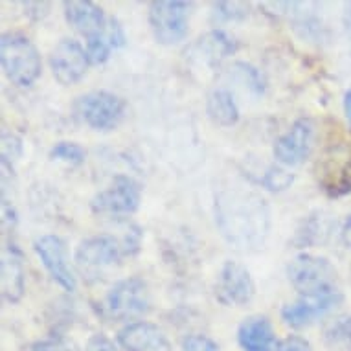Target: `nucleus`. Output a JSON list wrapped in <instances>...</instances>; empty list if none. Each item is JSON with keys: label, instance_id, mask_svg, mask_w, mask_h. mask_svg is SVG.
<instances>
[{"label": "nucleus", "instance_id": "nucleus-1", "mask_svg": "<svg viewBox=\"0 0 351 351\" xmlns=\"http://www.w3.org/2000/svg\"><path fill=\"white\" fill-rule=\"evenodd\" d=\"M215 225L226 243L241 252L265 245L271 230V210L263 197L243 186H228L215 193Z\"/></svg>", "mask_w": 351, "mask_h": 351}, {"label": "nucleus", "instance_id": "nucleus-2", "mask_svg": "<svg viewBox=\"0 0 351 351\" xmlns=\"http://www.w3.org/2000/svg\"><path fill=\"white\" fill-rule=\"evenodd\" d=\"M289 280L302 298H331L342 296L339 287V274L329 259L300 254L289 263Z\"/></svg>", "mask_w": 351, "mask_h": 351}, {"label": "nucleus", "instance_id": "nucleus-3", "mask_svg": "<svg viewBox=\"0 0 351 351\" xmlns=\"http://www.w3.org/2000/svg\"><path fill=\"white\" fill-rule=\"evenodd\" d=\"M0 61L8 80L19 86L34 85L40 75V56L32 40L17 32H8L0 39Z\"/></svg>", "mask_w": 351, "mask_h": 351}, {"label": "nucleus", "instance_id": "nucleus-4", "mask_svg": "<svg viewBox=\"0 0 351 351\" xmlns=\"http://www.w3.org/2000/svg\"><path fill=\"white\" fill-rule=\"evenodd\" d=\"M147 283L138 276L114 283L105 296L104 315L110 320H133L149 311Z\"/></svg>", "mask_w": 351, "mask_h": 351}, {"label": "nucleus", "instance_id": "nucleus-5", "mask_svg": "<svg viewBox=\"0 0 351 351\" xmlns=\"http://www.w3.org/2000/svg\"><path fill=\"white\" fill-rule=\"evenodd\" d=\"M190 2L182 0H155L149 4V24L160 45H177L188 34Z\"/></svg>", "mask_w": 351, "mask_h": 351}, {"label": "nucleus", "instance_id": "nucleus-6", "mask_svg": "<svg viewBox=\"0 0 351 351\" xmlns=\"http://www.w3.org/2000/svg\"><path fill=\"white\" fill-rule=\"evenodd\" d=\"M75 114L85 121L86 125L96 131L114 129L125 112V101L107 90H94L83 94L74 105Z\"/></svg>", "mask_w": 351, "mask_h": 351}, {"label": "nucleus", "instance_id": "nucleus-7", "mask_svg": "<svg viewBox=\"0 0 351 351\" xmlns=\"http://www.w3.org/2000/svg\"><path fill=\"white\" fill-rule=\"evenodd\" d=\"M142 201V186L127 175H116L107 190L99 191L90 202L98 215H131Z\"/></svg>", "mask_w": 351, "mask_h": 351}, {"label": "nucleus", "instance_id": "nucleus-8", "mask_svg": "<svg viewBox=\"0 0 351 351\" xmlns=\"http://www.w3.org/2000/svg\"><path fill=\"white\" fill-rule=\"evenodd\" d=\"M254 294L256 283L247 267L237 261H226L215 283V298L223 305L241 307L252 302Z\"/></svg>", "mask_w": 351, "mask_h": 351}, {"label": "nucleus", "instance_id": "nucleus-9", "mask_svg": "<svg viewBox=\"0 0 351 351\" xmlns=\"http://www.w3.org/2000/svg\"><path fill=\"white\" fill-rule=\"evenodd\" d=\"M50 69L61 85H74L88 69L86 50L74 39H61L50 52Z\"/></svg>", "mask_w": 351, "mask_h": 351}, {"label": "nucleus", "instance_id": "nucleus-10", "mask_svg": "<svg viewBox=\"0 0 351 351\" xmlns=\"http://www.w3.org/2000/svg\"><path fill=\"white\" fill-rule=\"evenodd\" d=\"M315 140V123L311 118H298L289 131L274 144V156L285 166H298L309 156Z\"/></svg>", "mask_w": 351, "mask_h": 351}, {"label": "nucleus", "instance_id": "nucleus-11", "mask_svg": "<svg viewBox=\"0 0 351 351\" xmlns=\"http://www.w3.org/2000/svg\"><path fill=\"white\" fill-rule=\"evenodd\" d=\"M34 248L53 282L58 283L61 289H64V291L74 293L75 276L70 271L66 245H64L63 239L59 236H52V234L40 236L34 243Z\"/></svg>", "mask_w": 351, "mask_h": 351}, {"label": "nucleus", "instance_id": "nucleus-12", "mask_svg": "<svg viewBox=\"0 0 351 351\" xmlns=\"http://www.w3.org/2000/svg\"><path fill=\"white\" fill-rule=\"evenodd\" d=\"M127 250L123 241L116 239L110 234H99L80 243L75 250V261L86 269H101L118 263L125 258Z\"/></svg>", "mask_w": 351, "mask_h": 351}, {"label": "nucleus", "instance_id": "nucleus-13", "mask_svg": "<svg viewBox=\"0 0 351 351\" xmlns=\"http://www.w3.org/2000/svg\"><path fill=\"white\" fill-rule=\"evenodd\" d=\"M118 342L127 351H171V344L158 326L133 322L118 333Z\"/></svg>", "mask_w": 351, "mask_h": 351}, {"label": "nucleus", "instance_id": "nucleus-14", "mask_svg": "<svg viewBox=\"0 0 351 351\" xmlns=\"http://www.w3.org/2000/svg\"><path fill=\"white\" fill-rule=\"evenodd\" d=\"M24 256L15 243H6L2 252V296L8 304H17L24 294Z\"/></svg>", "mask_w": 351, "mask_h": 351}, {"label": "nucleus", "instance_id": "nucleus-15", "mask_svg": "<svg viewBox=\"0 0 351 351\" xmlns=\"http://www.w3.org/2000/svg\"><path fill=\"white\" fill-rule=\"evenodd\" d=\"M63 8L66 21L77 32L86 35V39L101 34L107 26L104 10L90 0H66L63 2Z\"/></svg>", "mask_w": 351, "mask_h": 351}, {"label": "nucleus", "instance_id": "nucleus-16", "mask_svg": "<svg viewBox=\"0 0 351 351\" xmlns=\"http://www.w3.org/2000/svg\"><path fill=\"white\" fill-rule=\"evenodd\" d=\"M342 296H331V298H300L294 304L285 305L282 309V318L291 328H305L313 324L317 318L324 317L326 313L340 304Z\"/></svg>", "mask_w": 351, "mask_h": 351}, {"label": "nucleus", "instance_id": "nucleus-17", "mask_svg": "<svg viewBox=\"0 0 351 351\" xmlns=\"http://www.w3.org/2000/svg\"><path fill=\"white\" fill-rule=\"evenodd\" d=\"M236 48L237 43L226 32L212 29L206 35H202L201 39H197L195 45L191 47V56L201 64L215 66L221 59L236 52Z\"/></svg>", "mask_w": 351, "mask_h": 351}, {"label": "nucleus", "instance_id": "nucleus-18", "mask_svg": "<svg viewBox=\"0 0 351 351\" xmlns=\"http://www.w3.org/2000/svg\"><path fill=\"white\" fill-rule=\"evenodd\" d=\"M237 340L245 351H274L276 339L271 320L267 317H250L237 329Z\"/></svg>", "mask_w": 351, "mask_h": 351}, {"label": "nucleus", "instance_id": "nucleus-19", "mask_svg": "<svg viewBox=\"0 0 351 351\" xmlns=\"http://www.w3.org/2000/svg\"><path fill=\"white\" fill-rule=\"evenodd\" d=\"M335 221L331 215L326 212H317L309 213L307 217L302 221V225L296 230V236L293 239V245L298 248H307V247H318L328 241V237L333 232Z\"/></svg>", "mask_w": 351, "mask_h": 351}, {"label": "nucleus", "instance_id": "nucleus-20", "mask_svg": "<svg viewBox=\"0 0 351 351\" xmlns=\"http://www.w3.org/2000/svg\"><path fill=\"white\" fill-rule=\"evenodd\" d=\"M206 110L213 123L221 127L236 125L237 120H239V109H237L236 99H234L230 90H226V88H215L208 96Z\"/></svg>", "mask_w": 351, "mask_h": 351}, {"label": "nucleus", "instance_id": "nucleus-21", "mask_svg": "<svg viewBox=\"0 0 351 351\" xmlns=\"http://www.w3.org/2000/svg\"><path fill=\"white\" fill-rule=\"evenodd\" d=\"M232 74L237 75V80L241 81L243 85L248 86L254 94H263L265 90V80L256 66L248 63H243V61H237V63L232 64Z\"/></svg>", "mask_w": 351, "mask_h": 351}, {"label": "nucleus", "instance_id": "nucleus-22", "mask_svg": "<svg viewBox=\"0 0 351 351\" xmlns=\"http://www.w3.org/2000/svg\"><path fill=\"white\" fill-rule=\"evenodd\" d=\"M50 156H52L53 160H61L66 162V164H72V166H80V164L85 162L86 151L80 144H75V142H58L52 147V151H50Z\"/></svg>", "mask_w": 351, "mask_h": 351}, {"label": "nucleus", "instance_id": "nucleus-23", "mask_svg": "<svg viewBox=\"0 0 351 351\" xmlns=\"http://www.w3.org/2000/svg\"><path fill=\"white\" fill-rule=\"evenodd\" d=\"M114 48L110 45V40L107 39L105 35V29L101 34L94 35V37H88L86 39V56H88V61L93 64H101L109 59L110 52Z\"/></svg>", "mask_w": 351, "mask_h": 351}, {"label": "nucleus", "instance_id": "nucleus-24", "mask_svg": "<svg viewBox=\"0 0 351 351\" xmlns=\"http://www.w3.org/2000/svg\"><path fill=\"white\" fill-rule=\"evenodd\" d=\"M248 15V4L241 2H217L213 4V19L219 23L239 21Z\"/></svg>", "mask_w": 351, "mask_h": 351}, {"label": "nucleus", "instance_id": "nucleus-25", "mask_svg": "<svg viewBox=\"0 0 351 351\" xmlns=\"http://www.w3.org/2000/svg\"><path fill=\"white\" fill-rule=\"evenodd\" d=\"M324 190L328 191L331 197L346 195L351 191V156L346 160V164L339 169L337 177L331 182H326Z\"/></svg>", "mask_w": 351, "mask_h": 351}, {"label": "nucleus", "instance_id": "nucleus-26", "mask_svg": "<svg viewBox=\"0 0 351 351\" xmlns=\"http://www.w3.org/2000/svg\"><path fill=\"white\" fill-rule=\"evenodd\" d=\"M294 177L291 173L283 171L282 167H276V166H271L267 169V173L263 175V179H261V184L269 188L271 191H282L285 188L293 184Z\"/></svg>", "mask_w": 351, "mask_h": 351}, {"label": "nucleus", "instance_id": "nucleus-27", "mask_svg": "<svg viewBox=\"0 0 351 351\" xmlns=\"http://www.w3.org/2000/svg\"><path fill=\"white\" fill-rule=\"evenodd\" d=\"M329 339L335 342H342L346 346H351V317L339 318L329 329Z\"/></svg>", "mask_w": 351, "mask_h": 351}, {"label": "nucleus", "instance_id": "nucleus-28", "mask_svg": "<svg viewBox=\"0 0 351 351\" xmlns=\"http://www.w3.org/2000/svg\"><path fill=\"white\" fill-rule=\"evenodd\" d=\"M182 351H219V346L204 335H190L182 342Z\"/></svg>", "mask_w": 351, "mask_h": 351}, {"label": "nucleus", "instance_id": "nucleus-29", "mask_svg": "<svg viewBox=\"0 0 351 351\" xmlns=\"http://www.w3.org/2000/svg\"><path fill=\"white\" fill-rule=\"evenodd\" d=\"M21 153H23L21 138H17L15 134L4 133V136H2V162L12 164L13 158H15V156H21Z\"/></svg>", "mask_w": 351, "mask_h": 351}, {"label": "nucleus", "instance_id": "nucleus-30", "mask_svg": "<svg viewBox=\"0 0 351 351\" xmlns=\"http://www.w3.org/2000/svg\"><path fill=\"white\" fill-rule=\"evenodd\" d=\"M32 351H77L75 346L69 340L61 339V337H56V339L40 340V342H35Z\"/></svg>", "mask_w": 351, "mask_h": 351}, {"label": "nucleus", "instance_id": "nucleus-31", "mask_svg": "<svg viewBox=\"0 0 351 351\" xmlns=\"http://www.w3.org/2000/svg\"><path fill=\"white\" fill-rule=\"evenodd\" d=\"M105 35H107V39L110 40L112 48H121L125 45V34H123V28H121V24L118 23V19H107Z\"/></svg>", "mask_w": 351, "mask_h": 351}, {"label": "nucleus", "instance_id": "nucleus-32", "mask_svg": "<svg viewBox=\"0 0 351 351\" xmlns=\"http://www.w3.org/2000/svg\"><path fill=\"white\" fill-rule=\"evenodd\" d=\"M276 351H313L311 344L298 335H291L276 346Z\"/></svg>", "mask_w": 351, "mask_h": 351}, {"label": "nucleus", "instance_id": "nucleus-33", "mask_svg": "<svg viewBox=\"0 0 351 351\" xmlns=\"http://www.w3.org/2000/svg\"><path fill=\"white\" fill-rule=\"evenodd\" d=\"M86 351H120L116 344L105 335H94L93 339L86 344Z\"/></svg>", "mask_w": 351, "mask_h": 351}, {"label": "nucleus", "instance_id": "nucleus-34", "mask_svg": "<svg viewBox=\"0 0 351 351\" xmlns=\"http://www.w3.org/2000/svg\"><path fill=\"white\" fill-rule=\"evenodd\" d=\"M344 112H346V118H348V121H350V125H351V86L344 96Z\"/></svg>", "mask_w": 351, "mask_h": 351}, {"label": "nucleus", "instance_id": "nucleus-35", "mask_svg": "<svg viewBox=\"0 0 351 351\" xmlns=\"http://www.w3.org/2000/svg\"><path fill=\"white\" fill-rule=\"evenodd\" d=\"M342 241H344L348 247H351V217L348 219L344 230H342Z\"/></svg>", "mask_w": 351, "mask_h": 351}, {"label": "nucleus", "instance_id": "nucleus-36", "mask_svg": "<svg viewBox=\"0 0 351 351\" xmlns=\"http://www.w3.org/2000/svg\"><path fill=\"white\" fill-rule=\"evenodd\" d=\"M346 24H348V32L351 35V6L348 8V19H346Z\"/></svg>", "mask_w": 351, "mask_h": 351}]
</instances>
